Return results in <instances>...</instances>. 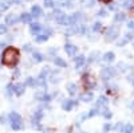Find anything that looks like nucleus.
Here are the masks:
<instances>
[{"instance_id":"1","label":"nucleus","mask_w":134,"mask_h":133,"mask_svg":"<svg viewBox=\"0 0 134 133\" xmlns=\"http://www.w3.org/2000/svg\"><path fill=\"white\" fill-rule=\"evenodd\" d=\"M2 61L5 66H15L19 62V51L14 47H7L3 52Z\"/></svg>"},{"instance_id":"2","label":"nucleus","mask_w":134,"mask_h":133,"mask_svg":"<svg viewBox=\"0 0 134 133\" xmlns=\"http://www.w3.org/2000/svg\"><path fill=\"white\" fill-rule=\"evenodd\" d=\"M118 35H119V28H118L117 26H111V27H109L107 31H106L105 39H106L107 42H114V40L118 38Z\"/></svg>"},{"instance_id":"3","label":"nucleus","mask_w":134,"mask_h":133,"mask_svg":"<svg viewBox=\"0 0 134 133\" xmlns=\"http://www.w3.org/2000/svg\"><path fill=\"white\" fill-rule=\"evenodd\" d=\"M117 71H115V67H105L100 70V79L102 81H109L110 78L115 77Z\"/></svg>"},{"instance_id":"4","label":"nucleus","mask_w":134,"mask_h":133,"mask_svg":"<svg viewBox=\"0 0 134 133\" xmlns=\"http://www.w3.org/2000/svg\"><path fill=\"white\" fill-rule=\"evenodd\" d=\"M83 85H85V89H87V92H88V90H91V89L95 87V85H97V79L94 78L93 75L86 74V75L83 77Z\"/></svg>"},{"instance_id":"5","label":"nucleus","mask_w":134,"mask_h":133,"mask_svg":"<svg viewBox=\"0 0 134 133\" xmlns=\"http://www.w3.org/2000/svg\"><path fill=\"white\" fill-rule=\"evenodd\" d=\"M52 15H54V19H55V22H57V23H59V24H63V23H64L66 15H64V12H63V11H60V9H57V11H55V12H54Z\"/></svg>"},{"instance_id":"6","label":"nucleus","mask_w":134,"mask_h":133,"mask_svg":"<svg viewBox=\"0 0 134 133\" xmlns=\"http://www.w3.org/2000/svg\"><path fill=\"white\" fill-rule=\"evenodd\" d=\"M42 118H43V110H36L35 114H34V117H32V125L34 126L36 125L39 128V124H40Z\"/></svg>"},{"instance_id":"7","label":"nucleus","mask_w":134,"mask_h":133,"mask_svg":"<svg viewBox=\"0 0 134 133\" xmlns=\"http://www.w3.org/2000/svg\"><path fill=\"white\" fill-rule=\"evenodd\" d=\"M64 51L67 52V55H70V57H74V55L76 54V51H78V47L75 46V44L66 43V46H64Z\"/></svg>"},{"instance_id":"8","label":"nucleus","mask_w":134,"mask_h":133,"mask_svg":"<svg viewBox=\"0 0 134 133\" xmlns=\"http://www.w3.org/2000/svg\"><path fill=\"white\" fill-rule=\"evenodd\" d=\"M42 30H43V26L40 23H31V26H30V32H31L32 35L40 34Z\"/></svg>"},{"instance_id":"9","label":"nucleus","mask_w":134,"mask_h":133,"mask_svg":"<svg viewBox=\"0 0 134 133\" xmlns=\"http://www.w3.org/2000/svg\"><path fill=\"white\" fill-rule=\"evenodd\" d=\"M24 89H26V85L24 83H15L14 85V93L20 97V95L24 94Z\"/></svg>"},{"instance_id":"10","label":"nucleus","mask_w":134,"mask_h":133,"mask_svg":"<svg viewBox=\"0 0 134 133\" xmlns=\"http://www.w3.org/2000/svg\"><path fill=\"white\" fill-rule=\"evenodd\" d=\"M18 22H19V18H18V15H15V14H9V15L5 16V23H7L8 26H12V24L18 23Z\"/></svg>"},{"instance_id":"11","label":"nucleus","mask_w":134,"mask_h":133,"mask_svg":"<svg viewBox=\"0 0 134 133\" xmlns=\"http://www.w3.org/2000/svg\"><path fill=\"white\" fill-rule=\"evenodd\" d=\"M75 105H76V101H74V99H67V101H64V102L62 104V108H63V110L70 112V110H71Z\"/></svg>"},{"instance_id":"12","label":"nucleus","mask_w":134,"mask_h":133,"mask_svg":"<svg viewBox=\"0 0 134 133\" xmlns=\"http://www.w3.org/2000/svg\"><path fill=\"white\" fill-rule=\"evenodd\" d=\"M11 128H12L14 130H20V129H23V120L11 121Z\"/></svg>"},{"instance_id":"13","label":"nucleus","mask_w":134,"mask_h":133,"mask_svg":"<svg viewBox=\"0 0 134 133\" xmlns=\"http://www.w3.org/2000/svg\"><path fill=\"white\" fill-rule=\"evenodd\" d=\"M93 98H94V95H93L91 92H86V93H83L81 95V101H83V102H91Z\"/></svg>"},{"instance_id":"14","label":"nucleus","mask_w":134,"mask_h":133,"mask_svg":"<svg viewBox=\"0 0 134 133\" xmlns=\"http://www.w3.org/2000/svg\"><path fill=\"white\" fill-rule=\"evenodd\" d=\"M107 104H109L107 97H105V95L99 97V98H98V101H97V106H98L99 109H100V108H106V106H107Z\"/></svg>"},{"instance_id":"15","label":"nucleus","mask_w":134,"mask_h":133,"mask_svg":"<svg viewBox=\"0 0 134 133\" xmlns=\"http://www.w3.org/2000/svg\"><path fill=\"white\" fill-rule=\"evenodd\" d=\"M74 61H75V67H76V69H79V67H82V66H83L86 58L83 57V55H78V57L74 58Z\"/></svg>"},{"instance_id":"16","label":"nucleus","mask_w":134,"mask_h":133,"mask_svg":"<svg viewBox=\"0 0 134 133\" xmlns=\"http://www.w3.org/2000/svg\"><path fill=\"white\" fill-rule=\"evenodd\" d=\"M133 39V34H130V32H129V34H126L124 38H122L121 40H118L117 42V44H118V46H124V44H126L127 42H130Z\"/></svg>"},{"instance_id":"17","label":"nucleus","mask_w":134,"mask_h":133,"mask_svg":"<svg viewBox=\"0 0 134 133\" xmlns=\"http://www.w3.org/2000/svg\"><path fill=\"white\" fill-rule=\"evenodd\" d=\"M67 92L70 95H75L78 93V86L75 83H67Z\"/></svg>"},{"instance_id":"18","label":"nucleus","mask_w":134,"mask_h":133,"mask_svg":"<svg viewBox=\"0 0 134 133\" xmlns=\"http://www.w3.org/2000/svg\"><path fill=\"white\" fill-rule=\"evenodd\" d=\"M99 113H100V109H99V108L91 109L87 114H85V116L82 117V120H85V118H91V117H94V116H97V114H99Z\"/></svg>"},{"instance_id":"19","label":"nucleus","mask_w":134,"mask_h":133,"mask_svg":"<svg viewBox=\"0 0 134 133\" xmlns=\"http://www.w3.org/2000/svg\"><path fill=\"white\" fill-rule=\"evenodd\" d=\"M102 59H103L105 62L110 63V62H113V61L115 59V54H114V52H111V51H109V52H106L103 57H102Z\"/></svg>"},{"instance_id":"20","label":"nucleus","mask_w":134,"mask_h":133,"mask_svg":"<svg viewBox=\"0 0 134 133\" xmlns=\"http://www.w3.org/2000/svg\"><path fill=\"white\" fill-rule=\"evenodd\" d=\"M54 63L57 65L58 67H66V66H67L66 61H64L63 58H60V57H55V58H54Z\"/></svg>"},{"instance_id":"21","label":"nucleus","mask_w":134,"mask_h":133,"mask_svg":"<svg viewBox=\"0 0 134 133\" xmlns=\"http://www.w3.org/2000/svg\"><path fill=\"white\" fill-rule=\"evenodd\" d=\"M31 15L35 16V18H39V16L42 15V8H40L39 6H34V7L31 8Z\"/></svg>"},{"instance_id":"22","label":"nucleus","mask_w":134,"mask_h":133,"mask_svg":"<svg viewBox=\"0 0 134 133\" xmlns=\"http://www.w3.org/2000/svg\"><path fill=\"white\" fill-rule=\"evenodd\" d=\"M31 19H32V15L31 14H21V16H20V20L23 22V23H30L31 22Z\"/></svg>"},{"instance_id":"23","label":"nucleus","mask_w":134,"mask_h":133,"mask_svg":"<svg viewBox=\"0 0 134 133\" xmlns=\"http://www.w3.org/2000/svg\"><path fill=\"white\" fill-rule=\"evenodd\" d=\"M32 57H34V61H35V62H43L44 61V57L40 52H36V51L32 52Z\"/></svg>"},{"instance_id":"24","label":"nucleus","mask_w":134,"mask_h":133,"mask_svg":"<svg viewBox=\"0 0 134 133\" xmlns=\"http://www.w3.org/2000/svg\"><path fill=\"white\" fill-rule=\"evenodd\" d=\"M26 86H30V87H35V85H36V79L35 78H32V77H28V78L26 79V83H24Z\"/></svg>"},{"instance_id":"25","label":"nucleus","mask_w":134,"mask_h":133,"mask_svg":"<svg viewBox=\"0 0 134 133\" xmlns=\"http://www.w3.org/2000/svg\"><path fill=\"white\" fill-rule=\"evenodd\" d=\"M125 19H126V15L125 14H117L114 16V22H115V23H122Z\"/></svg>"},{"instance_id":"26","label":"nucleus","mask_w":134,"mask_h":133,"mask_svg":"<svg viewBox=\"0 0 134 133\" xmlns=\"http://www.w3.org/2000/svg\"><path fill=\"white\" fill-rule=\"evenodd\" d=\"M35 39H36L38 43H42V42H46L48 39V35H46V34H38Z\"/></svg>"},{"instance_id":"27","label":"nucleus","mask_w":134,"mask_h":133,"mask_svg":"<svg viewBox=\"0 0 134 133\" xmlns=\"http://www.w3.org/2000/svg\"><path fill=\"white\" fill-rule=\"evenodd\" d=\"M11 94H14V85L12 83H8L7 87H5V95H11Z\"/></svg>"},{"instance_id":"28","label":"nucleus","mask_w":134,"mask_h":133,"mask_svg":"<svg viewBox=\"0 0 134 133\" xmlns=\"http://www.w3.org/2000/svg\"><path fill=\"white\" fill-rule=\"evenodd\" d=\"M95 3V0H81V4L85 7H93Z\"/></svg>"},{"instance_id":"29","label":"nucleus","mask_w":134,"mask_h":133,"mask_svg":"<svg viewBox=\"0 0 134 133\" xmlns=\"http://www.w3.org/2000/svg\"><path fill=\"white\" fill-rule=\"evenodd\" d=\"M124 128H125V124L118 123V124L114 126V132H117V133H121V132H124Z\"/></svg>"},{"instance_id":"30","label":"nucleus","mask_w":134,"mask_h":133,"mask_svg":"<svg viewBox=\"0 0 134 133\" xmlns=\"http://www.w3.org/2000/svg\"><path fill=\"white\" fill-rule=\"evenodd\" d=\"M133 130H134V128L131 124H125V128H124V132L122 133H133Z\"/></svg>"},{"instance_id":"31","label":"nucleus","mask_w":134,"mask_h":133,"mask_svg":"<svg viewBox=\"0 0 134 133\" xmlns=\"http://www.w3.org/2000/svg\"><path fill=\"white\" fill-rule=\"evenodd\" d=\"M102 116H103V117H105L106 120H110V118H111V116H113V114H111V112H110L109 109H106V108H105V110L102 112Z\"/></svg>"},{"instance_id":"32","label":"nucleus","mask_w":134,"mask_h":133,"mask_svg":"<svg viewBox=\"0 0 134 133\" xmlns=\"http://www.w3.org/2000/svg\"><path fill=\"white\" fill-rule=\"evenodd\" d=\"M8 7H9V2H7V0H3V2L0 3V9L2 11H5Z\"/></svg>"},{"instance_id":"33","label":"nucleus","mask_w":134,"mask_h":133,"mask_svg":"<svg viewBox=\"0 0 134 133\" xmlns=\"http://www.w3.org/2000/svg\"><path fill=\"white\" fill-rule=\"evenodd\" d=\"M44 95H46V92H39V93H36L35 94V98L38 99V101H43V98H44Z\"/></svg>"},{"instance_id":"34","label":"nucleus","mask_w":134,"mask_h":133,"mask_svg":"<svg viewBox=\"0 0 134 133\" xmlns=\"http://www.w3.org/2000/svg\"><path fill=\"white\" fill-rule=\"evenodd\" d=\"M97 57H99V54L95 51V52H91L90 57H88V62H95L97 61Z\"/></svg>"},{"instance_id":"35","label":"nucleus","mask_w":134,"mask_h":133,"mask_svg":"<svg viewBox=\"0 0 134 133\" xmlns=\"http://www.w3.org/2000/svg\"><path fill=\"white\" fill-rule=\"evenodd\" d=\"M118 67H119V70H121V71H126V70L129 69V66H127L126 63L122 62V63H119V65H118Z\"/></svg>"},{"instance_id":"36","label":"nucleus","mask_w":134,"mask_h":133,"mask_svg":"<svg viewBox=\"0 0 134 133\" xmlns=\"http://www.w3.org/2000/svg\"><path fill=\"white\" fill-rule=\"evenodd\" d=\"M100 27H102V24H100L99 22H95V23L93 24V31H95V32H97V31H99V30H100Z\"/></svg>"},{"instance_id":"37","label":"nucleus","mask_w":134,"mask_h":133,"mask_svg":"<svg viewBox=\"0 0 134 133\" xmlns=\"http://www.w3.org/2000/svg\"><path fill=\"white\" fill-rule=\"evenodd\" d=\"M54 4H55V2H54V0H44V6H46V7H48V8L54 7Z\"/></svg>"},{"instance_id":"38","label":"nucleus","mask_w":134,"mask_h":133,"mask_svg":"<svg viewBox=\"0 0 134 133\" xmlns=\"http://www.w3.org/2000/svg\"><path fill=\"white\" fill-rule=\"evenodd\" d=\"M5 32H7V26H4V24H0V35L5 34Z\"/></svg>"},{"instance_id":"39","label":"nucleus","mask_w":134,"mask_h":133,"mask_svg":"<svg viewBox=\"0 0 134 133\" xmlns=\"http://www.w3.org/2000/svg\"><path fill=\"white\" fill-rule=\"evenodd\" d=\"M124 7H125V8H131V7H133V2H131V0H126L125 4H124Z\"/></svg>"},{"instance_id":"40","label":"nucleus","mask_w":134,"mask_h":133,"mask_svg":"<svg viewBox=\"0 0 134 133\" xmlns=\"http://www.w3.org/2000/svg\"><path fill=\"white\" fill-rule=\"evenodd\" d=\"M106 14H107V12H106L105 9H99V11H98V16H102V18H105V16H106Z\"/></svg>"},{"instance_id":"41","label":"nucleus","mask_w":134,"mask_h":133,"mask_svg":"<svg viewBox=\"0 0 134 133\" xmlns=\"http://www.w3.org/2000/svg\"><path fill=\"white\" fill-rule=\"evenodd\" d=\"M110 129H111V125H110L109 123H107V124H105V126H103V132H105V133H107Z\"/></svg>"},{"instance_id":"42","label":"nucleus","mask_w":134,"mask_h":133,"mask_svg":"<svg viewBox=\"0 0 134 133\" xmlns=\"http://www.w3.org/2000/svg\"><path fill=\"white\" fill-rule=\"evenodd\" d=\"M127 28H129V30H133V31H134V22H133V20H130L129 23H127Z\"/></svg>"},{"instance_id":"43","label":"nucleus","mask_w":134,"mask_h":133,"mask_svg":"<svg viewBox=\"0 0 134 133\" xmlns=\"http://www.w3.org/2000/svg\"><path fill=\"white\" fill-rule=\"evenodd\" d=\"M23 50H24V51H32V49H31V44H26V46L23 47Z\"/></svg>"},{"instance_id":"44","label":"nucleus","mask_w":134,"mask_h":133,"mask_svg":"<svg viewBox=\"0 0 134 133\" xmlns=\"http://www.w3.org/2000/svg\"><path fill=\"white\" fill-rule=\"evenodd\" d=\"M12 2L16 3V4H20V3H21V0H12Z\"/></svg>"},{"instance_id":"45","label":"nucleus","mask_w":134,"mask_h":133,"mask_svg":"<svg viewBox=\"0 0 134 133\" xmlns=\"http://www.w3.org/2000/svg\"><path fill=\"white\" fill-rule=\"evenodd\" d=\"M102 2H103V3H109V2H110V0H102Z\"/></svg>"},{"instance_id":"46","label":"nucleus","mask_w":134,"mask_h":133,"mask_svg":"<svg viewBox=\"0 0 134 133\" xmlns=\"http://www.w3.org/2000/svg\"><path fill=\"white\" fill-rule=\"evenodd\" d=\"M46 133H52V130H51V129H48V130H47Z\"/></svg>"},{"instance_id":"47","label":"nucleus","mask_w":134,"mask_h":133,"mask_svg":"<svg viewBox=\"0 0 134 133\" xmlns=\"http://www.w3.org/2000/svg\"><path fill=\"white\" fill-rule=\"evenodd\" d=\"M131 82H133V85H134V79H131Z\"/></svg>"},{"instance_id":"48","label":"nucleus","mask_w":134,"mask_h":133,"mask_svg":"<svg viewBox=\"0 0 134 133\" xmlns=\"http://www.w3.org/2000/svg\"><path fill=\"white\" fill-rule=\"evenodd\" d=\"M133 108H134V102H133Z\"/></svg>"},{"instance_id":"49","label":"nucleus","mask_w":134,"mask_h":133,"mask_svg":"<svg viewBox=\"0 0 134 133\" xmlns=\"http://www.w3.org/2000/svg\"><path fill=\"white\" fill-rule=\"evenodd\" d=\"M27 2H30V0H27Z\"/></svg>"}]
</instances>
